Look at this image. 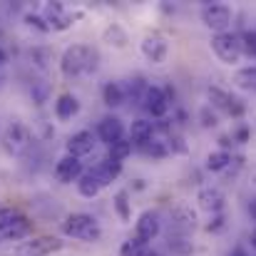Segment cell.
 Listing matches in <instances>:
<instances>
[{
  "label": "cell",
  "instance_id": "cell-1",
  "mask_svg": "<svg viewBox=\"0 0 256 256\" xmlns=\"http://www.w3.org/2000/svg\"><path fill=\"white\" fill-rule=\"evenodd\" d=\"M94 68H97V50H92L90 45H70L60 58V70L65 78L87 75Z\"/></svg>",
  "mask_w": 256,
  "mask_h": 256
},
{
  "label": "cell",
  "instance_id": "cell-2",
  "mask_svg": "<svg viewBox=\"0 0 256 256\" xmlns=\"http://www.w3.org/2000/svg\"><path fill=\"white\" fill-rule=\"evenodd\" d=\"M62 234L72 236V239H80V242H97L102 236V229H100V224L92 214L78 212V214H70L62 222Z\"/></svg>",
  "mask_w": 256,
  "mask_h": 256
},
{
  "label": "cell",
  "instance_id": "cell-3",
  "mask_svg": "<svg viewBox=\"0 0 256 256\" xmlns=\"http://www.w3.org/2000/svg\"><path fill=\"white\" fill-rule=\"evenodd\" d=\"M212 50L216 52V58L226 65H236L242 60V42H239V35H232V32H219L212 38Z\"/></svg>",
  "mask_w": 256,
  "mask_h": 256
},
{
  "label": "cell",
  "instance_id": "cell-4",
  "mask_svg": "<svg viewBox=\"0 0 256 256\" xmlns=\"http://www.w3.org/2000/svg\"><path fill=\"white\" fill-rule=\"evenodd\" d=\"M60 249H62L60 239H55V236H38V239H30V242H22L20 246H15L10 256H50L52 252H60Z\"/></svg>",
  "mask_w": 256,
  "mask_h": 256
},
{
  "label": "cell",
  "instance_id": "cell-5",
  "mask_svg": "<svg viewBox=\"0 0 256 256\" xmlns=\"http://www.w3.org/2000/svg\"><path fill=\"white\" fill-rule=\"evenodd\" d=\"M202 20L216 35L219 32H226V28L232 25V8L229 5H206L202 10Z\"/></svg>",
  "mask_w": 256,
  "mask_h": 256
},
{
  "label": "cell",
  "instance_id": "cell-6",
  "mask_svg": "<svg viewBox=\"0 0 256 256\" xmlns=\"http://www.w3.org/2000/svg\"><path fill=\"white\" fill-rule=\"evenodd\" d=\"M142 102H144V110L157 120H162L170 112V97L162 87H147L142 92Z\"/></svg>",
  "mask_w": 256,
  "mask_h": 256
},
{
  "label": "cell",
  "instance_id": "cell-7",
  "mask_svg": "<svg viewBox=\"0 0 256 256\" xmlns=\"http://www.w3.org/2000/svg\"><path fill=\"white\" fill-rule=\"evenodd\" d=\"M167 52H170V42H167L164 35L152 32V35H147V38L142 40V55H144L150 62L162 65V62L167 60Z\"/></svg>",
  "mask_w": 256,
  "mask_h": 256
},
{
  "label": "cell",
  "instance_id": "cell-8",
  "mask_svg": "<svg viewBox=\"0 0 256 256\" xmlns=\"http://www.w3.org/2000/svg\"><path fill=\"white\" fill-rule=\"evenodd\" d=\"M30 144V132L22 122H12L8 130H5V150L10 154H22Z\"/></svg>",
  "mask_w": 256,
  "mask_h": 256
},
{
  "label": "cell",
  "instance_id": "cell-9",
  "mask_svg": "<svg viewBox=\"0 0 256 256\" xmlns=\"http://www.w3.org/2000/svg\"><path fill=\"white\" fill-rule=\"evenodd\" d=\"M28 234H30V222L18 212H10L0 222V239H22Z\"/></svg>",
  "mask_w": 256,
  "mask_h": 256
},
{
  "label": "cell",
  "instance_id": "cell-10",
  "mask_svg": "<svg viewBox=\"0 0 256 256\" xmlns=\"http://www.w3.org/2000/svg\"><path fill=\"white\" fill-rule=\"evenodd\" d=\"M206 94H209V100H212V104H214L216 110H222V112H226V114H232V117H239V114L244 112V104H242L236 97H232L229 92L219 90V87H209Z\"/></svg>",
  "mask_w": 256,
  "mask_h": 256
},
{
  "label": "cell",
  "instance_id": "cell-11",
  "mask_svg": "<svg viewBox=\"0 0 256 256\" xmlns=\"http://www.w3.org/2000/svg\"><path fill=\"white\" fill-rule=\"evenodd\" d=\"M75 18H80V12H78V15H68L65 8H62V2H48V5H45V22H48L50 28H55V30L70 28Z\"/></svg>",
  "mask_w": 256,
  "mask_h": 256
},
{
  "label": "cell",
  "instance_id": "cell-12",
  "mask_svg": "<svg viewBox=\"0 0 256 256\" xmlns=\"http://www.w3.org/2000/svg\"><path fill=\"white\" fill-rule=\"evenodd\" d=\"M97 137L110 147V144H114V142H120L122 137H124V124H122V120L120 117H104L102 122H100V127H97Z\"/></svg>",
  "mask_w": 256,
  "mask_h": 256
},
{
  "label": "cell",
  "instance_id": "cell-13",
  "mask_svg": "<svg viewBox=\"0 0 256 256\" xmlns=\"http://www.w3.org/2000/svg\"><path fill=\"white\" fill-rule=\"evenodd\" d=\"M196 202L209 214H222V209H224V194L216 186H202L196 194Z\"/></svg>",
  "mask_w": 256,
  "mask_h": 256
},
{
  "label": "cell",
  "instance_id": "cell-14",
  "mask_svg": "<svg viewBox=\"0 0 256 256\" xmlns=\"http://www.w3.org/2000/svg\"><path fill=\"white\" fill-rule=\"evenodd\" d=\"M55 176H58V182H62V184L78 182V179L82 176V162L75 160V157H70V154H65V157L55 164Z\"/></svg>",
  "mask_w": 256,
  "mask_h": 256
},
{
  "label": "cell",
  "instance_id": "cell-15",
  "mask_svg": "<svg viewBox=\"0 0 256 256\" xmlns=\"http://www.w3.org/2000/svg\"><path fill=\"white\" fill-rule=\"evenodd\" d=\"M65 147H68V154H70V157L80 160V157H85V154H90V152L94 150V134L87 132V130H82V132L72 134V137L68 140Z\"/></svg>",
  "mask_w": 256,
  "mask_h": 256
},
{
  "label": "cell",
  "instance_id": "cell-16",
  "mask_svg": "<svg viewBox=\"0 0 256 256\" xmlns=\"http://www.w3.org/2000/svg\"><path fill=\"white\" fill-rule=\"evenodd\" d=\"M157 234H160V216L154 212H144L140 216V222H137V239L150 244Z\"/></svg>",
  "mask_w": 256,
  "mask_h": 256
},
{
  "label": "cell",
  "instance_id": "cell-17",
  "mask_svg": "<svg viewBox=\"0 0 256 256\" xmlns=\"http://www.w3.org/2000/svg\"><path fill=\"white\" fill-rule=\"evenodd\" d=\"M154 137V124L150 122V120H134L132 122V130H130V142L132 144H137V147H142L144 142H150Z\"/></svg>",
  "mask_w": 256,
  "mask_h": 256
},
{
  "label": "cell",
  "instance_id": "cell-18",
  "mask_svg": "<svg viewBox=\"0 0 256 256\" xmlns=\"http://www.w3.org/2000/svg\"><path fill=\"white\" fill-rule=\"evenodd\" d=\"M78 112H80V102H78L75 94H60L58 97V102H55L58 120H72Z\"/></svg>",
  "mask_w": 256,
  "mask_h": 256
},
{
  "label": "cell",
  "instance_id": "cell-19",
  "mask_svg": "<svg viewBox=\"0 0 256 256\" xmlns=\"http://www.w3.org/2000/svg\"><path fill=\"white\" fill-rule=\"evenodd\" d=\"M92 172L97 174L100 184H102V186H107L110 182H114V179L120 176V172H122V162H114V160H110V157H107L104 162H100Z\"/></svg>",
  "mask_w": 256,
  "mask_h": 256
},
{
  "label": "cell",
  "instance_id": "cell-20",
  "mask_svg": "<svg viewBox=\"0 0 256 256\" xmlns=\"http://www.w3.org/2000/svg\"><path fill=\"white\" fill-rule=\"evenodd\" d=\"M100 189H102V184H100L97 174L94 172H82V176L78 179V192L82 196H87V199H92V196L100 194Z\"/></svg>",
  "mask_w": 256,
  "mask_h": 256
},
{
  "label": "cell",
  "instance_id": "cell-21",
  "mask_svg": "<svg viewBox=\"0 0 256 256\" xmlns=\"http://www.w3.org/2000/svg\"><path fill=\"white\" fill-rule=\"evenodd\" d=\"M174 226H176V232H179L182 236H186V232L194 229V212L179 206V209L174 212Z\"/></svg>",
  "mask_w": 256,
  "mask_h": 256
},
{
  "label": "cell",
  "instance_id": "cell-22",
  "mask_svg": "<svg viewBox=\"0 0 256 256\" xmlns=\"http://www.w3.org/2000/svg\"><path fill=\"white\" fill-rule=\"evenodd\" d=\"M102 97H104V104L117 107V104L124 102V87L120 85V82H107L104 90H102Z\"/></svg>",
  "mask_w": 256,
  "mask_h": 256
},
{
  "label": "cell",
  "instance_id": "cell-23",
  "mask_svg": "<svg viewBox=\"0 0 256 256\" xmlns=\"http://www.w3.org/2000/svg\"><path fill=\"white\" fill-rule=\"evenodd\" d=\"M150 252V244L142 242V239H127L122 246H120V256H144Z\"/></svg>",
  "mask_w": 256,
  "mask_h": 256
},
{
  "label": "cell",
  "instance_id": "cell-24",
  "mask_svg": "<svg viewBox=\"0 0 256 256\" xmlns=\"http://www.w3.org/2000/svg\"><path fill=\"white\" fill-rule=\"evenodd\" d=\"M229 164H232V154H229L226 150L212 152V154L206 157V170H212V172H222V170H226Z\"/></svg>",
  "mask_w": 256,
  "mask_h": 256
},
{
  "label": "cell",
  "instance_id": "cell-25",
  "mask_svg": "<svg viewBox=\"0 0 256 256\" xmlns=\"http://www.w3.org/2000/svg\"><path fill=\"white\" fill-rule=\"evenodd\" d=\"M140 150H142L147 157H152V160H162V157H167V152H170V150H167V144H164V142H160V140H154V137H152L150 142H144Z\"/></svg>",
  "mask_w": 256,
  "mask_h": 256
},
{
  "label": "cell",
  "instance_id": "cell-26",
  "mask_svg": "<svg viewBox=\"0 0 256 256\" xmlns=\"http://www.w3.org/2000/svg\"><path fill=\"white\" fill-rule=\"evenodd\" d=\"M234 82L242 87V90H252V92H256V68H244V70H239L236 78H234Z\"/></svg>",
  "mask_w": 256,
  "mask_h": 256
},
{
  "label": "cell",
  "instance_id": "cell-27",
  "mask_svg": "<svg viewBox=\"0 0 256 256\" xmlns=\"http://www.w3.org/2000/svg\"><path fill=\"white\" fill-rule=\"evenodd\" d=\"M130 152H132V142L130 140H120V142H114V144H110V160H114V162H122V160H127L130 157Z\"/></svg>",
  "mask_w": 256,
  "mask_h": 256
},
{
  "label": "cell",
  "instance_id": "cell-28",
  "mask_svg": "<svg viewBox=\"0 0 256 256\" xmlns=\"http://www.w3.org/2000/svg\"><path fill=\"white\" fill-rule=\"evenodd\" d=\"M104 40H107L110 45H114V48H124V45H127V32H124L120 25H110V28L104 30Z\"/></svg>",
  "mask_w": 256,
  "mask_h": 256
},
{
  "label": "cell",
  "instance_id": "cell-29",
  "mask_svg": "<svg viewBox=\"0 0 256 256\" xmlns=\"http://www.w3.org/2000/svg\"><path fill=\"white\" fill-rule=\"evenodd\" d=\"M114 209H117V214H120L122 222H130V219H132V206H130L127 192H117V196H114Z\"/></svg>",
  "mask_w": 256,
  "mask_h": 256
},
{
  "label": "cell",
  "instance_id": "cell-30",
  "mask_svg": "<svg viewBox=\"0 0 256 256\" xmlns=\"http://www.w3.org/2000/svg\"><path fill=\"white\" fill-rule=\"evenodd\" d=\"M170 249L172 252H176V254H189L192 252V242H186V236H182V234H170Z\"/></svg>",
  "mask_w": 256,
  "mask_h": 256
},
{
  "label": "cell",
  "instance_id": "cell-31",
  "mask_svg": "<svg viewBox=\"0 0 256 256\" xmlns=\"http://www.w3.org/2000/svg\"><path fill=\"white\" fill-rule=\"evenodd\" d=\"M239 42H242V52L256 58V35L254 32H244V35L239 38Z\"/></svg>",
  "mask_w": 256,
  "mask_h": 256
},
{
  "label": "cell",
  "instance_id": "cell-32",
  "mask_svg": "<svg viewBox=\"0 0 256 256\" xmlns=\"http://www.w3.org/2000/svg\"><path fill=\"white\" fill-rule=\"evenodd\" d=\"M25 22H28L30 28L40 30V32H48V30H50V25H48L42 18H38V15H25Z\"/></svg>",
  "mask_w": 256,
  "mask_h": 256
},
{
  "label": "cell",
  "instance_id": "cell-33",
  "mask_svg": "<svg viewBox=\"0 0 256 256\" xmlns=\"http://www.w3.org/2000/svg\"><path fill=\"white\" fill-rule=\"evenodd\" d=\"M212 216H214V219L206 224V232H222V229H224V216H222V214H212Z\"/></svg>",
  "mask_w": 256,
  "mask_h": 256
},
{
  "label": "cell",
  "instance_id": "cell-34",
  "mask_svg": "<svg viewBox=\"0 0 256 256\" xmlns=\"http://www.w3.org/2000/svg\"><path fill=\"white\" fill-rule=\"evenodd\" d=\"M202 120H204V122H202L204 127H214V124H216V117H214V114L209 117V110H202Z\"/></svg>",
  "mask_w": 256,
  "mask_h": 256
},
{
  "label": "cell",
  "instance_id": "cell-35",
  "mask_svg": "<svg viewBox=\"0 0 256 256\" xmlns=\"http://www.w3.org/2000/svg\"><path fill=\"white\" fill-rule=\"evenodd\" d=\"M246 134H249V130H246V127H242V130L236 132V140H239V142H246Z\"/></svg>",
  "mask_w": 256,
  "mask_h": 256
},
{
  "label": "cell",
  "instance_id": "cell-36",
  "mask_svg": "<svg viewBox=\"0 0 256 256\" xmlns=\"http://www.w3.org/2000/svg\"><path fill=\"white\" fill-rule=\"evenodd\" d=\"M45 92H48V87H40V90H35V97H38V102H42V100H45Z\"/></svg>",
  "mask_w": 256,
  "mask_h": 256
},
{
  "label": "cell",
  "instance_id": "cell-37",
  "mask_svg": "<svg viewBox=\"0 0 256 256\" xmlns=\"http://www.w3.org/2000/svg\"><path fill=\"white\" fill-rule=\"evenodd\" d=\"M229 256H246V252H244L242 246H236V249H234V252H232V254H229Z\"/></svg>",
  "mask_w": 256,
  "mask_h": 256
},
{
  "label": "cell",
  "instance_id": "cell-38",
  "mask_svg": "<svg viewBox=\"0 0 256 256\" xmlns=\"http://www.w3.org/2000/svg\"><path fill=\"white\" fill-rule=\"evenodd\" d=\"M249 214H252V216H254V219H256V199H254V202H252V204H249Z\"/></svg>",
  "mask_w": 256,
  "mask_h": 256
},
{
  "label": "cell",
  "instance_id": "cell-39",
  "mask_svg": "<svg viewBox=\"0 0 256 256\" xmlns=\"http://www.w3.org/2000/svg\"><path fill=\"white\" fill-rule=\"evenodd\" d=\"M5 60H8V55H5V52L0 50V65H5Z\"/></svg>",
  "mask_w": 256,
  "mask_h": 256
},
{
  "label": "cell",
  "instance_id": "cell-40",
  "mask_svg": "<svg viewBox=\"0 0 256 256\" xmlns=\"http://www.w3.org/2000/svg\"><path fill=\"white\" fill-rule=\"evenodd\" d=\"M144 256H162V254H157V252H147Z\"/></svg>",
  "mask_w": 256,
  "mask_h": 256
},
{
  "label": "cell",
  "instance_id": "cell-41",
  "mask_svg": "<svg viewBox=\"0 0 256 256\" xmlns=\"http://www.w3.org/2000/svg\"><path fill=\"white\" fill-rule=\"evenodd\" d=\"M252 244H254V246H256V232H254V236H252Z\"/></svg>",
  "mask_w": 256,
  "mask_h": 256
},
{
  "label": "cell",
  "instance_id": "cell-42",
  "mask_svg": "<svg viewBox=\"0 0 256 256\" xmlns=\"http://www.w3.org/2000/svg\"><path fill=\"white\" fill-rule=\"evenodd\" d=\"M254 35H256V32H254Z\"/></svg>",
  "mask_w": 256,
  "mask_h": 256
}]
</instances>
